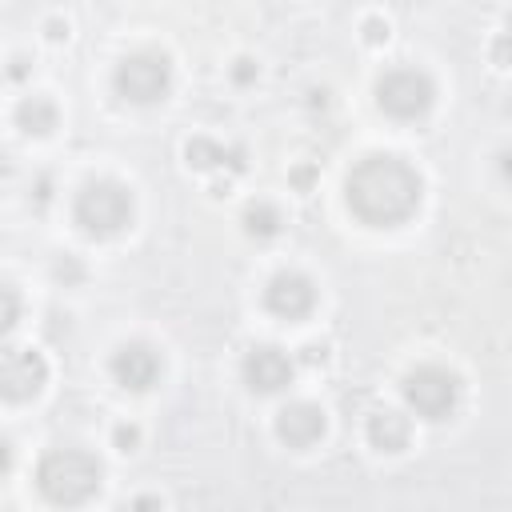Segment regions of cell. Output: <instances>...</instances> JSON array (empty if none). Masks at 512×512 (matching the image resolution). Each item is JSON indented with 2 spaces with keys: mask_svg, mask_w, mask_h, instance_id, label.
<instances>
[{
  "mask_svg": "<svg viewBox=\"0 0 512 512\" xmlns=\"http://www.w3.org/2000/svg\"><path fill=\"white\" fill-rule=\"evenodd\" d=\"M420 196L424 180L400 156H364L348 172V208L372 228L404 224L420 208Z\"/></svg>",
  "mask_w": 512,
  "mask_h": 512,
  "instance_id": "6da1fadb",
  "label": "cell"
},
{
  "mask_svg": "<svg viewBox=\"0 0 512 512\" xmlns=\"http://www.w3.org/2000/svg\"><path fill=\"white\" fill-rule=\"evenodd\" d=\"M36 488L56 508H76L100 492V460L80 448H56L40 460Z\"/></svg>",
  "mask_w": 512,
  "mask_h": 512,
  "instance_id": "7a4b0ae2",
  "label": "cell"
},
{
  "mask_svg": "<svg viewBox=\"0 0 512 512\" xmlns=\"http://www.w3.org/2000/svg\"><path fill=\"white\" fill-rule=\"evenodd\" d=\"M76 224L92 236H112L132 224V192L116 180H92L76 196Z\"/></svg>",
  "mask_w": 512,
  "mask_h": 512,
  "instance_id": "3957f363",
  "label": "cell"
},
{
  "mask_svg": "<svg viewBox=\"0 0 512 512\" xmlns=\"http://www.w3.org/2000/svg\"><path fill=\"white\" fill-rule=\"evenodd\" d=\"M112 84L132 104H156L172 92V64L164 52H132L116 64Z\"/></svg>",
  "mask_w": 512,
  "mask_h": 512,
  "instance_id": "277c9868",
  "label": "cell"
},
{
  "mask_svg": "<svg viewBox=\"0 0 512 512\" xmlns=\"http://www.w3.org/2000/svg\"><path fill=\"white\" fill-rule=\"evenodd\" d=\"M436 84L420 68H392L376 80V104L396 120H416L432 108Z\"/></svg>",
  "mask_w": 512,
  "mask_h": 512,
  "instance_id": "5b68a950",
  "label": "cell"
},
{
  "mask_svg": "<svg viewBox=\"0 0 512 512\" xmlns=\"http://www.w3.org/2000/svg\"><path fill=\"white\" fill-rule=\"evenodd\" d=\"M456 396H460V380L448 368L424 364V368L404 376V400L424 420H444L456 408Z\"/></svg>",
  "mask_w": 512,
  "mask_h": 512,
  "instance_id": "8992f818",
  "label": "cell"
},
{
  "mask_svg": "<svg viewBox=\"0 0 512 512\" xmlns=\"http://www.w3.org/2000/svg\"><path fill=\"white\" fill-rule=\"evenodd\" d=\"M48 384V360L36 348H4L0 352V396L4 400H32Z\"/></svg>",
  "mask_w": 512,
  "mask_h": 512,
  "instance_id": "52a82bcc",
  "label": "cell"
},
{
  "mask_svg": "<svg viewBox=\"0 0 512 512\" xmlns=\"http://www.w3.org/2000/svg\"><path fill=\"white\" fill-rule=\"evenodd\" d=\"M264 304L284 320H304L316 308V288L304 272H276L264 288Z\"/></svg>",
  "mask_w": 512,
  "mask_h": 512,
  "instance_id": "ba28073f",
  "label": "cell"
},
{
  "mask_svg": "<svg viewBox=\"0 0 512 512\" xmlns=\"http://www.w3.org/2000/svg\"><path fill=\"white\" fill-rule=\"evenodd\" d=\"M112 376H116V384H124V388H132V392H144V388H152L156 380H160V356H156V348L152 344H140V340H132V344H120L116 352H112Z\"/></svg>",
  "mask_w": 512,
  "mask_h": 512,
  "instance_id": "9c48e42d",
  "label": "cell"
},
{
  "mask_svg": "<svg viewBox=\"0 0 512 512\" xmlns=\"http://www.w3.org/2000/svg\"><path fill=\"white\" fill-rule=\"evenodd\" d=\"M244 380H248L252 392H280L292 380V360L280 348L260 344L244 356Z\"/></svg>",
  "mask_w": 512,
  "mask_h": 512,
  "instance_id": "30bf717a",
  "label": "cell"
},
{
  "mask_svg": "<svg viewBox=\"0 0 512 512\" xmlns=\"http://www.w3.org/2000/svg\"><path fill=\"white\" fill-rule=\"evenodd\" d=\"M324 408H316V404H308V400H296V404H288V408H280L276 412V436L284 440V444H292V448H308V444H316L320 436H324Z\"/></svg>",
  "mask_w": 512,
  "mask_h": 512,
  "instance_id": "8fae6325",
  "label": "cell"
},
{
  "mask_svg": "<svg viewBox=\"0 0 512 512\" xmlns=\"http://www.w3.org/2000/svg\"><path fill=\"white\" fill-rule=\"evenodd\" d=\"M408 436H412L408 416H400V412H392V408L368 416V444H372L376 452H404V448H408Z\"/></svg>",
  "mask_w": 512,
  "mask_h": 512,
  "instance_id": "7c38bea8",
  "label": "cell"
},
{
  "mask_svg": "<svg viewBox=\"0 0 512 512\" xmlns=\"http://www.w3.org/2000/svg\"><path fill=\"white\" fill-rule=\"evenodd\" d=\"M184 160H188L192 168H220V164H228L232 172L244 168V152H240V148H224V144L212 140V136H192V140L184 144Z\"/></svg>",
  "mask_w": 512,
  "mask_h": 512,
  "instance_id": "4fadbf2b",
  "label": "cell"
},
{
  "mask_svg": "<svg viewBox=\"0 0 512 512\" xmlns=\"http://www.w3.org/2000/svg\"><path fill=\"white\" fill-rule=\"evenodd\" d=\"M16 124H20L28 136H48V132L60 124V108H56L48 96H24L20 108H16Z\"/></svg>",
  "mask_w": 512,
  "mask_h": 512,
  "instance_id": "5bb4252c",
  "label": "cell"
},
{
  "mask_svg": "<svg viewBox=\"0 0 512 512\" xmlns=\"http://www.w3.org/2000/svg\"><path fill=\"white\" fill-rule=\"evenodd\" d=\"M280 224H284V216H280V208L276 204H268V200H252L248 208H244V228H248V236H276L280 232Z\"/></svg>",
  "mask_w": 512,
  "mask_h": 512,
  "instance_id": "9a60e30c",
  "label": "cell"
},
{
  "mask_svg": "<svg viewBox=\"0 0 512 512\" xmlns=\"http://www.w3.org/2000/svg\"><path fill=\"white\" fill-rule=\"evenodd\" d=\"M16 320H20V292H16L12 284H4V280H0V336H4V332H12V328H16Z\"/></svg>",
  "mask_w": 512,
  "mask_h": 512,
  "instance_id": "2e32d148",
  "label": "cell"
},
{
  "mask_svg": "<svg viewBox=\"0 0 512 512\" xmlns=\"http://www.w3.org/2000/svg\"><path fill=\"white\" fill-rule=\"evenodd\" d=\"M112 440H116V448H120V452H132V448L140 444V428H136V424H116Z\"/></svg>",
  "mask_w": 512,
  "mask_h": 512,
  "instance_id": "e0dca14e",
  "label": "cell"
},
{
  "mask_svg": "<svg viewBox=\"0 0 512 512\" xmlns=\"http://www.w3.org/2000/svg\"><path fill=\"white\" fill-rule=\"evenodd\" d=\"M364 40H368V44H384V40H388V20L368 16V20H364Z\"/></svg>",
  "mask_w": 512,
  "mask_h": 512,
  "instance_id": "ac0fdd59",
  "label": "cell"
},
{
  "mask_svg": "<svg viewBox=\"0 0 512 512\" xmlns=\"http://www.w3.org/2000/svg\"><path fill=\"white\" fill-rule=\"evenodd\" d=\"M256 72H260V68H256L248 56H240V60L232 64V80H236V84H252V80H256Z\"/></svg>",
  "mask_w": 512,
  "mask_h": 512,
  "instance_id": "d6986e66",
  "label": "cell"
},
{
  "mask_svg": "<svg viewBox=\"0 0 512 512\" xmlns=\"http://www.w3.org/2000/svg\"><path fill=\"white\" fill-rule=\"evenodd\" d=\"M132 512H164V500L144 492V496H136V500H132Z\"/></svg>",
  "mask_w": 512,
  "mask_h": 512,
  "instance_id": "ffe728a7",
  "label": "cell"
},
{
  "mask_svg": "<svg viewBox=\"0 0 512 512\" xmlns=\"http://www.w3.org/2000/svg\"><path fill=\"white\" fill-rule=\"evenodd\" d=\"M8 468H12V444L0 440V472H8Z\"/></svg>",
  "mask_w": 512,
  "mask_h": 512,
  "instance_id": "44dd1931",
  "label": "cell"
},
{
  "mask_svg": "<svg viewBox=\"0 0 512 512\" xmlns=\"http://www.w3.org/2000/svg\"><path fill=\"white\" fill-rule=\"evenodd\" d=\"M48 36H52V40L68 36V20H64V24H60V20H48Z\"/></svg>",
  "mask_w": 512,
  "mask_h": 512,
  "instance_id": "7402d4cb",
  "label": "cell"
},
{
  "mask_svg": "<svg viewBox=\"0 0 512 512\" xmlns=\"http://www.w3.org/2000/svg\"><path fill=\"white\" fill-rule=\"evenodd\" d=\"M312 176H316L312 168H296V172H292V180H296L300 188H308V184H312Z\"/></svg>",
  "mask_w": 512,
  "mask_h": 512,
  "instance_id": "603a6c76",
  "label": "cell"
},
{
  "mask_svg": "<svg viewBox=\"0 0 512 512\" xmlns=\"http://www.w3.org/2000/svg\"><path fill=\"white\" fill-rule=\"evenodd\" d=\"M324 356H328V352H324V344H308V348H304V360H312V364H316V360H324Z\"/></svg>",
  "mask_w": 512,
  "mask_h": 512,
  "instance_id": "cb8c5ba5",
  "label": "cell"
}]
</instances>
